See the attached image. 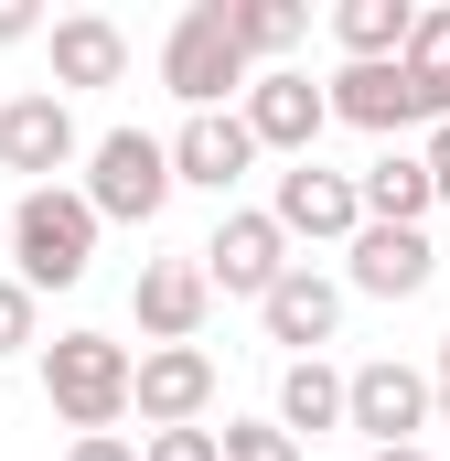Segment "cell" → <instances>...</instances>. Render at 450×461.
<instances>
[{
  "label": "cell",
  "mask_w": 450,
  "mask_h": 461,
  "mask_svg": "<svg viewBox=\"0 0 450 461\" xmlns=\"http://www.w3.org/2000/svg\"><path fill=\"white\" fill-rule=\"evenodd\" d=\"M97 268V215H86V194L76 183H43V194H22L11 204V279L43 301V290H76Z\"/></svg>",
  "instance_id": "1"
},
{
  "label": "cell",
  "mask_w": 450,
  "mask_h": 461,
  "mask_svg": "<svg viewBox=\"0 0 450 461\" xmlns=\"http://www.w3.org/2000/svg\"><path fill=\"white\" fill-rule=\"evenodd\" d=\"M43 408H54L76 440L118 429V419H129V344H108V333H54V344H43Z\"/></svg>",
  "instance_id": "2"
},
{
  "label": "cell",
  "mask_w": 450,
  "mask_h": 461,
  "mask_svg": "<svg viewBox=\"0 0 450 461\" xmlns=\"http://www.w3.org/2000/svg\"><path fill=\"white\" fill-rule=\"evenodd\" d=\"M76 194H86L97 226H150L172 204V150L150 129H108V140H86V183Z\"/></svg>",
  "instance_id": "3"
},
{
  "label": "cell",
  "mask_w": 450,
  "mask_h": 461,
  "mask_svg": "<svg viewBox=\"0 0 450 461\" xmlns=\"http://www.w3.org/2000/svg\"><path fill=\"white\" fill-rule=\"evenodd\" d=\"M161 86H172L194 118L225 108V97L247 86V54H236V22H225V0H194V11L172 22V43H161Z\"/></svg>",
  "instance_id": "4"
},
{
  "label": "cell",
  "mask_w": 450,
  "mask_h": 461,
  "mask_svg": "<svg viewBox=\"0 0 450 461\" xmlns=\"http://www.w3.org/2000/svg\"><path fill=\"white\" fill-rule=\"evenodd\" d=\"M322 108H333L343 129H375V140H397V129H440V118H450V86L408 76V65H343L333 86H322Z\"/></svg>",
  "instance_id": "5"
},
{
  "label": "cell",
  "mask_w": 450,
  "mask_h": 461,
  "mask_svg": "<svg viewBox=\"0 0 450 461\" xmlns=\"http://www.w3.org/2000/svg\"><path fill=\"white\" fill-rule=\"evenodd\" d=\"M343 429L375 440V451H418V429H429V375L397 365V354L354 365V375H343Z\"/></svg>",
  "instance_id": "6"
},
{
  "label": "cell",
  "mask_w": 450,
  "mask_h": 461,
  "mask_svg": "<svg viewBox=\"0 0 450 461\" xmlns=\"http://www.w3.org/2000/svg\"><path fill=\"white\" fill-rule=\"evenodd\" d=\"M129 408H140L150 429H204V408H215V354H204V344L129 354Z\"/></svg>",
  "instance_id": "7"
},
{
  "label": "cell",
  "mask_w": 450,
  "mask_h": 461,
  "mask_svg": "<svg viewBox=\"0 0 450 461\" xmlns=\"http://www.w3.org/2000/svg\"><path fill=\"white\" fill-rule=\"evenodd\" d=\"M194 268H204V290H225V301H268V290L290 279V236L268 226V215H225V226L194 247Z\"/></svg>",
  "instance_id": "8"
},
{
  "label": "cell",
  "mask_w": 450,
  "mask_h": 461,
  "mask_svg": "<svg viewBox=\"0 0 450 461\" xmlns=\"http://www.w3.org/2000/svg\"><path fill=\"white\" fill-rule=\"evenodd\" d=\"M343 279L364 301H418L440 279V247H429V226H354L343 236Z\"/></svg>",
  "instance_id": "9"
},
{
  "label": "cell",
  "mask_w": 450,
  "mask_h": 461,
  "mask_svg": "<svg viewBox=\"0 0 450 461\" xmlns=\"http://www.w3.org/2000/svg\"><path fill=\"white\" fill-rule=\"evenodd\" d=\"M65 161H86V140H76V108H65L54 86H22V97L0 108V172H32V194H43Z\"/></svg>",
  "instance_id": "10"
},
{
  "label": "cell",
  "mask_w": 450,
  "mask_h": 461,
  "mask_svg": "<svg viewBox=\"0 0 450 461\" xmlns=\"http://www.w3.org/2000/svg\"><path fill=\"white\" fill-rule=\"evenodd\" d=\"M247 140L257 150H290V161H311V140L333 129V108H322V86L301 76V65H268V76H247Z\"/></svg>",
  "instance_id": "11"
},
{
  "label": "cell",
  "mask_w": 450,
  "mask_h": 461,
  "mask_svg": "<svg viewBox=\"0 0 450 461\" xmlns=\"http://www.w3.org/2000/svg\"><path fill=\"white\" fill-rule=\"evenodd\" d=\"M161 150H172V194H183V183H194V194H236V183L257 172V140H247V118H236V108L183 118Z\"/></svg>",
  "instance_id": "12"
},
{
  "label": "cell",
  "mask_w": 450,
  "mask_h": 461,
  "mask_svg": "<svg viewBox=\"0 0 450 461\" xmlns=\"http://www.w3.org/2000/svg\"><path fill=\"white\" fill-rule=\"evenodd\" d=\"M268 226H279V236H311V247H343V236L364 226V204H354V172L290 161V172H279V194H268Z\"/></svg>",
  "instance_id": "13"
},
{
  "label": "cell",
  "mask_w": 450,
  "mask_h": 461,
  "mask_svg": "<svg viewBox=\"0 0 450 461\" xmlns=\"http://www.w3.org/2000/svg\"><path fill=\"white\" fill-rule=\"evenodd\" d=\"M257 322H268V344H290V365H301V354H322V344L343 333V279H322V268H301V258H290V279L257 301Z\"/></svg>",
  "instance_id": "14"
},
{
  "label": "cell",
  "mask_w": 450,
  "mask_h": 461,
  "mask_svg": "<svg viewBox=\"0 0 450 461\" xmlns=\"http://www.w3.org/2000/svg\"><path fill=\"white\" fill-rule=\"evenodd\" d=\"M129 312H140V333H150V344H194V333H204V312H215V290H204V268H194V258H150V268H140V290H129Z\"/></svg>",
  "instance_id": "15"
},
{
  "label": "cell",
  "mask_w": 450,
  "mask_h": 461,
  "mask_svg": "<svg viewBox=\"0 0 450 461\" xmlns=\"http://www.w3.org/2000/svg\"><path fill=\"white\" fill-rule=\"evenodd\" d=\"M118 76H129V32L108 11H65L54 22V97L65 86H118Z\"/></svg>",
  "instance_id": "16"
},
{
  "label": "cell",
  "mask_w": 450,
  "mask_h": 461,
  "mask_svg": "<svg viewBox=\"0 0 450 461\" xmlns=\"http://www.w3.org/2000/svg\"><path fill=\"white\" fill-rule=\"evenodd\" d=\"M354 204H364V226H429V161L418 150H375L354 172Z\"/></svg>",
  "instance_id": "17"
},
{
  "label": "cell",
  "mask_w": 450,
  "mask_h": 461,
  "mask_svg": "<svg viewBox=\"0 0 450 461\" xmlns=\"http://www.w3.org/2000/svg\"><path fill=\"white\" fill-rule=\"evenodd\" d=\"M408 0H343L333 11V43H343V65H397L408 54Z\"/></svg>",
  "instance_id": "18"
},
{
  "label": "cell",
  "mask_w": 450,
  "mask_h": 461,
  "mask_svg": "<svg viewBox=\"0 0 450 461\" xmlns=\"http://www.w3.org/2000/svg\"><path fill=\"white\" fill-rule=\"evenodd\" d=\"M279 429H290V440H301V429H311V440L343 429V375L322 365V354H301V365L279 375Z\"/></svg>",
  "instance_id": "19"
},
{
  "label": "cell",
  "mask_w": 450,
  "mask_h": 461,
  "mask_svg": "<svg viewBox=\"0 0 450 461\" xmlns=\"http://www.w3.org/2000/svg\"><path fill=\"white\" fill-rule=\"evenodd\" d=\"M225 22H236V54H247V76H257V65H279V54L311 32V11H301V0H225Z\"/></svg>",
  "instance_id": "20"
},
{
  "label": "cell",
  "mask_w": 450,
  "mask_h": 461,
  "mask_svg": "<svg viewBox=\"0 0 450 461\" xmlns=\"http://www.w3.org/2000/svg\"><path fill=\"white\" fill-rule=\"evenodd\" d=\"M215 451H225V461H301V440H290L279 419H225Z\"/></svg>",
  "instance_id": "21"
},
{
  "label": "cell",
  "mask_w": 450,
  "mask_h": 461,
  "mask_svg": "<svg viewBox=\"0 0 450 461\" xmlns=\"http://www.w3.org/2000/svg\"><path fill=\"white\" fill-rule=\"evenodd\" d=\"M408 76H429V86H450V11H418L408 22V54H397Z\"/></svg>",
  "instance_id": "22"
},
{
  "label": "cell",
  "mask_w": 450,
  "mask_h": 461,
  "mask_svg": "<svg viewBox=\"0 0 450 461\" xmlns=\"http://www.w3.org/2000/svg\"><path fill=\"white\" fill-rule=\"evenodd\" d=\"M140 461H225V451H215V429H150Z\"/></svg>",
  "instance_id": "23"
},
{
  "label": "cell",
  "mask_w": 450,
  "mask_h": 461,
  "mask_svg": "<svg viewBox=\"0 0 450 461\" xmlns=\"http://www.w3.org/2000/svg\"><path fill=\"white\" fill-rule=\"evenodd\" d=\"M22 344H43V333H32V290L0 279V354H22Z\"/></svg>",
  "instance_id": "24"
},
{
  "label": "cell",
  "mask_w": 450,
  "mask_h": 461,
  "mask_svg": "<svg viewBox=\"0 0 450 461\" xmlns=\"http://www.w3.org/2000/svg\"><path fill=\"white\" fill-rule=\"evenodd\" d=\"M418 161H429V204H450V118L429 129V150H418Z\"/></svg>",
  "instance_id": "25"
},
{
  "label": "cell",
  "mask_w": 450,
  "mask_h": 461,
  "mask_svg": "<svg viewBox=\"0 0 450 461\" xmlns=\"http://www.w3.org/2000/svg\"><path fill=\"white\" fill-rule=\"evenodd\" d=\"M32 32H43V11L32 0H0V43H32Z\"/></svg>",
  "instance_id": "26"
},
{
  "label": "cell",
  "mask_w": 450,
  "mask_h": 461,
  "mask_svg": "<svg viewBox=\"0 0 450 461\" xmlns=\"http://www.w3.org/2000/svg\"><path fill=\"white\" fill-rule=\"evenodd\" d=\"M65 461H140V451H129L118 429H97V440H76V451H65Z\"/></svg>",
  "instance_id": "27"
},
{
  "label": "cell",
  "mask_w": 450,
  "mask_h": 461,
  "mask_svg": "<svg viewBox=\"0 0 450 461\" xmlns=\"http://www.w3.org/2000/svg\"><path fill=\"white\" fill-rule=\"evenodd\" d=\"M429 408L450 419V333H440V375H429Z\"/></svg>",
  "instance_id": "28"
},
{
  "label": "cell",
  "mask_w": 450,
  "mask_h": 461,
  "mask_svg": "<svg viewBox=\"0 0 450 461\" xmlns=\"http://www.w3.org/2000/svg\"><path fill=\"white\" fill-rule=\"evenodd\" d=\"M375 461H429V451H375Z\"/></svg>",
  "instance_id": "29"
}]
</instances>
